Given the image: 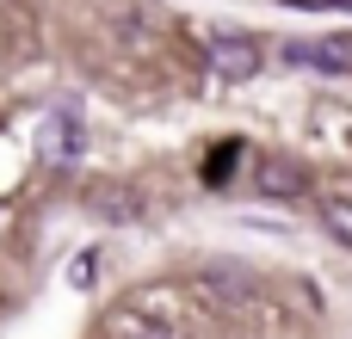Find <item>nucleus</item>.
Instances as JSON below:
<instances>
[{"label": "nucleus", "instance_id": "obj_8", "mask_svg": "<svg viewBox=\"0 0 352 339\" xmlns=\"http://www.w3.org/2000/svg\"><path fill=\"white\" fill-rule=\"evenodd\" d=\"M93 266H99V253H74V266H68V284H74V290H87V284H93Z\"/></svg>", "mask_w": 352, "mask_h": 339}, {"label": "nucleus", "instance_id": "obj_10", "mask_svg": "<svg viewBox=\"0 0 352 339\" xmlns=\"http://www.w3.org/2000/svg\"><path fill=\"white\" fill-rule=\"evenodd\" d=\"M229 161H235V148L223 142V148L210 154V167H204V179H210V185H223V179H229Z\"/></svg>", "mask_w": 352, "mask_h": 339}, {"label": "nucleus", "instance_id": "obj_5", "mask_svg": "<svg viewBox=\"0 0 352 339\" xmlns=\"http://www.w3.org/2000/svg\"><path fill=\"white\" fill-rule=\"evenodd\" d=\"M43 154L50 161H74L80 154V117H50L43 124Z\"/></svg>", "mask_w": 352, "mask_h": 339}, {"label": "nucleus", "instance_id": "obj_6", "mask_svg": "<svg viewBox=\"0 0 352 339\" xmlns=\"http://www.w3.org/2000/svg\"><path fill=\"white\" fill-rule=\"evenodd\" d=\"M322 229H328L340 247H352V198H328V204H322Z\"/></svg>", "mask_w": 352, "mask_h": 339}, {"label": "nucleus", "instance_id": "obj_1", "mask_svg": "<svg viewBox=\"0 0 352 339\" xmlns=\"http://www.w3.org/2000/svg\"><path fill=\"white\" fill-rule=\"evenodd\" d=\"M87 210H93L99 222H118V229L148 216L142 191H136V185H124V179H99V185H87Z\"/></svg>", "mask_w": 352, "mask_h": 339}, {"label": "nucleus", "instance_id": "obj_2", "mask_svg": "<svg viewBox=\"0 0 352 339\" xmlns=\"http://www.w3.org/2000/svg\"><path fill=\"white\" fill-rule=\"evenodd\" d=\"M291 68H322V74H346L352 68V37H291L285 43Z\"/></svg>", "mask_w": 352, "mask_h": 339}, {"label": "nucleus", "instance_id": "obj_9", "mask_svg": "<svg viewBox=\"0 0 352 339\" xmlns=\"http://www.w3.org/2000/svg\"><path fill=\"white\" fill-rule=\"evenodd\" d=\"M118 327H124V339H173L161 321H118Z\"/></svg>", "mask_w": 352, "mask_h": 339}, {"label": "nucleus", "instance_id": "obj_7", "mask_svg": "<svg viewBox=\"0 0 352 339\" xmlns=\"http://www.w3.org/2000/svg\"><path fill=\"white\" fill-rule=\"evenodd\" d=\"M210 290L229 296V303H241V296L254 290V278H241V272H229V266H210Z\"/></svg>", "mask_w": 352, "mask_h": 339}, {"label": "nucleus", "instance_id": "obj_4", "mask_svg": "<svg viewBox=\"0 0 352 339\" xmlns=\"http://www.w3.org/2000/svg\"><path fill=\"white\" fill-rule=\"evenodd\" d=\"M254 191H266V198H303L309 191V173L297 161H285V154H266L254 167Z\"/></svg>", "mask_w": 352, "mask_h": 339}, {"label": "nucleus", "instance_id": "obj_3", "mask_svg": "<svg viewBox=\"0 0 352 339\" xmlns=\"http://www.w3.org/2000/svg\"><path fill=\"white\" fill-rule=\"evenodd\" d=\"M204 49H210V68H217L223 80H248V74H260V43H254V37H229V31H217Z\"/></svg>", "mask_w": 352, "mask_h": 339}]
</instances>
